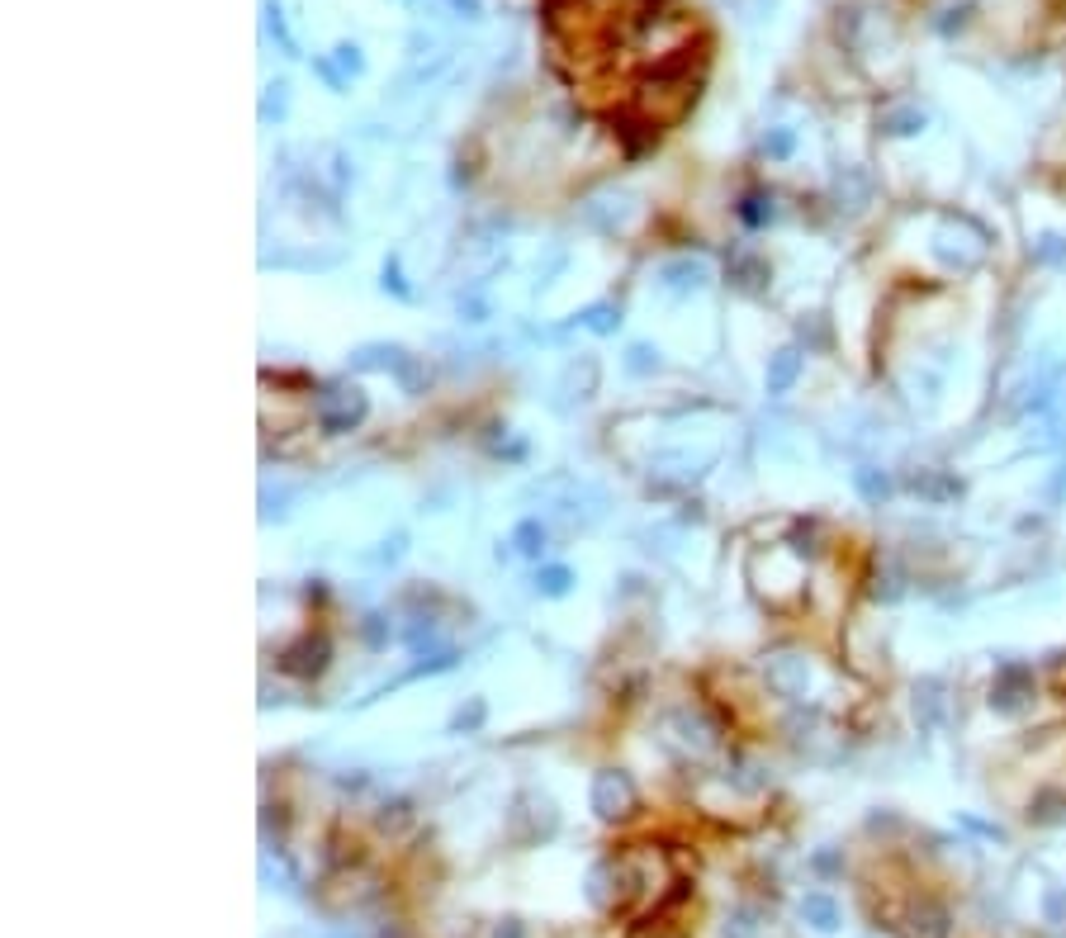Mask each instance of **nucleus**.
Wrapping results in <instances>:
<instances>
[{"instance_id": "nucleus-4", "label": "nucleus", "mask_w": 1066, "mask_h": 938, "mask_svg": "<svg viewBox=\"0 0 1066 938\" xmlns=\"http://www.w3.org/2000/svg\"><path fill=\"white\" fill-rule=\"evenodd\" d=\"M858 484H863L868 498H886V479H877V474H858Z\"/></svg>"}, {"instance_id": "nucleus-2", "label": "nucleus", "mask_w": 1066, "mask_h": 938, "mask_svg": "<svg viewBox=\"0 0 1066 938\" xmlns=\"http://www.w3.org/2000/svg\"><path fill=\"white\" fill-rule=\"evenodd\" d=\"M801 915H811L815 929H834V924H839V910H834V901H825V896H806Z\"/></svg>"}, {"instance_id": "nucleus-3", "label": "nucleus", "mask_w": 1066, "mask_h": 938, "mask_svg": "<svg viewBox=\"0 0 1066 938\" xmlns=\"http://www.w3.org/2000/svg\"><path fill=\"white\" fill-rule=\"evenodd\" d=\"M886 128H891V133H901V138H910V133H920V128H924V114L901 109V114H891V119H886Z\"/></svg>"}, {"instance_id": "nucleus-1", "label": "nucleus", "mask_w": 1066, "mask_h": 938, "mask_svg": "<svg viewBox=\"0 0 1066 938\" xmlns=\"http://www.w3.org/2000/svg\"><path fill=\"white\" fill-rule=\"evenodd\" d=\"M593 806H597V815H626L631 811V782L626 777H616V773H602L597 777V792H593Z\"/></svg>"}]
</instances>
